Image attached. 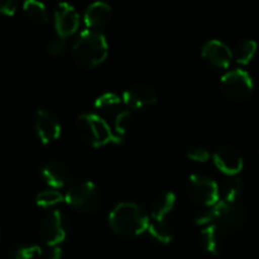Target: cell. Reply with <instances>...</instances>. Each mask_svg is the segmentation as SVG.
I'll return each instance as SVG.
<instances>
[{
    "label": "cell",
    "mask_w": 259,
    "mask_h": 259,
    "mask_svg": "<svg viewBox=\"0 0 259 259\" xmlns=\"http://www.w3.org/2000/svg\"><path fill=\"white\" fill-rule=\"evenodd\" d=\"M109 46L103 33L85 29L78 34L72 45V57L81 68H93L108 57Z\"/></svg>",
    "instance_id": "2"
},
{
    "label": "cell",
    "mask_w": 259,
    "mask_h": 259,
    "mask_svg": "<svg viewBox=\"0 0 259 259\" xmlns=\"http://www.w3.org/2000/svg\"><path fill=\"white\" fill-rule=\"evenodd\" d=\"M40 237L50 247H58L67 234V220L61 210H53L43 218L39 227Z\"/></svg>",
    "instance_id": "8"
},
{
    "label": "cell",
    "mask_w": 259,
    "mask_h": 259,
    "mask_svg": "<svg viewBox=\"0 0 259 259\" xmlns=\"http://www.w3.org/2000/svg\"><path fill=\"white\" fill-rule=\"evenodd\" d=\"M202 57L211 65L220 68L229 67L233 60V52L224 42L219 39H210L202 46Z\"/></svg>",
    "instance_id": "13"
},
{
    "label": "cell",
    "mask_w": 259,
    "mask_h": 259,
    "mask_svg": "<svg viewBox=\"0 0 259 259\" xmlns=\"http://www.w3.org/2000/svg\"><path fill=\"white\" fill-rule=\"evenodd\" d=\"M109 225L120 237L134 238L148 230L149 219L138 204L123 201L109 214Z\"/></svg>",
    "instance_id": "1"
},
{
    "label": "cell",
    "mask_w": 259,
    "mask_h": 259,
    "mask_svg": "<svg viewBox=\"0 0 259 259\" xmlns=\"http://www.w3.org/2000/svg\"><path fill=\"white\" fill-rule=\"evenodd\" d=\"M62 248L61 247H53L50 252L46 254L45 259H62Z\"/></svg>",
    "instance_id": "29"
},
{
    "label": "cell",
    "mask_w": 259,
    "mask_h": 259,
    "mask_svg": "<svg viewBox=\"0 0 259 259\" xmlns=\"http://www.w3.org/2000/svg\"><path fill=\"white\" fill-rule=\"evenodd\" d=\"M222 90L227 98L233 101H243L249 98L253 93V80L247 71L235 68L224 73L220 78Z\"/></svg>",
    "instance_id": "7"
},
{
    "label": "cell",
    "mask_w": 259,
    "mask_h": 259,
    "mask_svg": "<svg viewBox=\"0 0 259 259\" xmlns=\"http://www.w3.org/2000/svg\"><path fill=\"white\" fill-rule=\"evenodd\" d=\"M42 255V248L39 245H23L14 250V259H38Z\"/></svg>",
    "instance_id": "24"
},
{
    "label": "cell",
    "mask_w": 259,
    "mask_h": 259,
    "mask_svg": "<svg viewBox=\"0 0 259 259\" xmlns=\"http://www.w3.org/2000/svg\"><path fill=\"white\" fill-rule=\"evenodd\" d=\"M34 128L43 144L56 141L61 136V124L52 111L39 109L34 116Z\"/></svg>",
    "instance_id": "11"
},
{
    "label": "cell",
    "mask_w": 259,
    "mask_h": 259,
    "mask_svg": "<svg viewBox=\"0 0 259 259\" xmlns=\"http://www.w3.org/2000/svg\"><path fill=\"white\" fill-rule=\"evenodd\" d=\"M195 222L197 225H217L220 229H234L244 222V210L237 202L220 200L217 205L200 212Z\"/></svg>",
    "instance_id": "4"
},
{
    "label": "cell",
    "mask_w": 259,
    "mask_h": 259,
    "mask_svg": "<svg viewBox=\"0 0 259 259\" xmlns=\"http://www.w3.org/2000/svg\"><path fill=\"white\" fill-rule=\"evenodd\" d=\"M121 101H123V99H120L115 94H103L95 100V109H98L101 114H106V115H110L114 113H115V115H118L120 111H123L121 110Z\"/></svg>",
    "instance_id": "18"
},
{
    "label": "cell",
    "mask_w": 259,
    "mask_h": 259,
    "mask_svg": "<svg viewBox=\"0 0 259 259\" xmlns=\"http://www.w3.org/2000/svg\"><path fill=\"white\" fill-rule=\"evenodd\" d=\"M111 17V7L108 3L95 2L89 5L83 14V22L88 29L96 30L104 27Z\"/></svg>",
    "instance_id": "14"
},
{
    "label": "cell",
    "mask_w": 259,
    "mask_h": 259,
    "mask_svg": "<svg viewBox=\"0 0 259 259\" xmlns=\"http://www.w3.org/2000/svg\"><path fill=\"white\" fill-rule=\"evenodd\" d=\"M65 201V196L56 190H46L35 196V204L40 207H50Z\"/></svg>",
    "instance_id": "23"
},
{
    "label": "cell",
    "mask_w": 259,
    "mask_h": 259,
    "mask_svg": "<svg viewBox=\"0 0 259 259\" xmlns=\"http://www.w3.org/2000/svg\"><path fill=\"white\" fill-rule=\"evenodd\" d=\"M65 201L83 214L98 210L100 205V192L93 181L81 180L71 185L65 194Z\"/></svg>",
    "instance_id": "5"
},
{
    "label": "cell",
    "mask_w": 259,
    "mask_h": 259,
    "mask_svg": "<svg viewBox=\"0 0 259 259\" xmlns=\"http://www.w3.org/2000/svg\"><path fill=\"white\" fill-rule=\"evenodd\" d=\"M23 12L27 15L28 19L34 23H46L48 20L47 9L45 4L35 0H28L23 4Z\"/></svg>",
    "instance_id": "21"
},
{
    "label": "cell",
    "mask_w": 259,
    "mask_h": 259,
    "mask_svg": "<svg viewBox=\"0 0 259 259\" xmlns=\"http://www.w3.org/2000/svg\"><path fill=\"white\" fill-rule=\"evenodd\" d=\"M186 154L191 161L200 162V163H204V162H206L207 159L210 158L209 151H207L205 147H200V146L192 147L191 149L187 151Z\"/></svg>",
    "instance_id": "27"
},
{
    "label": "cell",
    "mask_w": 259,
    "mask_h": 259,
    "mask_svg": "<svg viewBox=\"0 0 259 259\" xmlns=\"http://www.w3.org/2000/svg\"><path fill=\"white\" fill-rule=\"evenodd\" d=\"M187 192L196 205L206 209L212 207L220 201L219 186L214 180L202 175H191L187 182Z\"/></svg>",
    "instance_id": "6"
},
{
    "label": "cell",
    "mask_w": 259,
    "mask_h": 259,
    "mask_svg": "<svg viewBox=\"0 0 259 259\" xmlns=\"http://www.w3.org/2000/svg\"><path fill=\"white\" fill-rule=\"evenodd\" d=\"M242 180L237 176H228V179L223 182L222 187L219 189L222 201L225 202H237L238 197L242 194Z\"/></svg>",
    "instance_id": "19"
},
{
    "label": "cell",
    "mask_w": 259,
    "mask_h": 259,
    "mask_svg": "<svg viewBox=\"0 0 259 259\" xmlns=\"http://www.w3.org/2000/svg\"><path fill=\"white\" fill-rule=\"evenodd\" d=\"M42 176L50 186L63 187L70 180V169L65 163L58 161H52L42 167Z\"/></svg>",
    "instance_id": "15"
},
{
    "label": "cell",
    "mask_w": 259,
    "mask_h": 259,
    "mask_svg": "<svg viewBox=\"0 0 259 259\" xmlns=\"http://www.w3.org/2000/svg\"><path fill=\"white\" fill-rule=\"evenodd\" d=\"M200 242L207 253L217 255L222 248V229L217 225H207L200 234Z\"/></svg>",
    "instance_id": "17"
},
{
    "label": "cell",
    "mask_w": 259,
    "mask_h": 259,
    "mask_svg": "<svg viewBox=\"0 0 259 259\" xmlns=\"http://www.w3.org/2000/svg\"><path fill=\"white\" fill-rule=\"evenodd\" d=\"M129 119H131V111L123 110L114 119V133L119 137H123L129 126Z\"/></svg>",
    "instance_id": "25"
},
{
    "label": "cell",
    "mask_w": 259,
    "mask_h": 259,
    "mask_svg": "<svg viewBox=\"0 0 259 259\" xmlns=\"http://www.w3.org/2000/svg\"><path fill=\"white\" fill-rule=\"evenodd\" d=\"M257 52V42L254 39H243L237 43L233 51V58L239 65H247Z\"/></svg>",
    "instance_id": "20"
},
{
    "label": "cell",
    "mask_w": 259,
    "mask_h": 259,
    "mask_svg": "<svg viewBox=\"0 0 259 259\" xmlns=\"http://www.w3.org/2000/svg\"><path fill=\"white\" fill-rule=\"evenodd\" d=\"M0 239H2V229H0Z\"/></svg>",
    "instance_id": "30"
},
{
    "label": "cell",
    "mask_w": 259,
    "mask_h": 259,
    "mask_svg": "<svg viewBox=\"0 0 259 259\" xmlns=\"http://www.w3.org/2000/svg\"><path fill=\"white\" fill-rule=\"evenodd\" d=\"M148 232L154 239L158 240L159 243H163V244H168L174 240V233L169 229L168 225L166 224V222L159 223L152 220V223L149 222Z\"/></svg>",
    "instance_id": "22"
},
{
    "label": "cell",
    "mask_w": 259,
    "mask_h": 259,
    "mask_svg": "<svg viewBox=\"0 0 259 259\" xmlns=\"http://www.w3.org/2000/svg\"><path fill=\"white\" fill-rule=\"evenodd\" d=\"M175 204H176V194L172 191H167L157 197L151 209L152 220L159 223L166 222L167 215L174 210Z\"/></svg>",
    "instance_id": "16"
},
{
    "label": "cell",
    "mask_w": 259,
    "mask_h": 259,
    "mask_svg": "<svg viewBox=\"0 0 259 259\" xmlns=\"http://www.w3.org/2000/svg\"><path fill=\"white\" fill-rule=\"evenodd\" d=\"M66 48H67V42H66V38L57 37L52 38L50 42L47 43V51L50 55L52 56H62L66 52Z\"/></svg>",
    "instance_id": "26"
},
{
    "label": "cell",
    "mask_w": 259,
    "mask_h": 259,
    "mask_svg": "<svg viewBox=\"0 0 259 259\" xmlns=\"http://www.w3.org/2000/svg\"><path fill=\"white\" fill-rule=\"evenodd\" d=\"M76 128L81 139L94 148H99L109 143H121L123 141V137L116 136L108 121L98 114H81L76 123Z\"/></svg>",
    "instance_id": "3"
},
{
    "label": "cell",
    "mask_w": 259,
    "mask_h": 259,
    "mask_svg": "<svg viewBox=\"0 0 259 259\" xmlns=\"http://www.w3.org/2000/svg\"><path fill=\"white\" fill-rule=\"evenodd\" d=\"M157 101V94L147 83H134L123 93V103L131 109H143L153 105Z\"/></svg>",
    "instance_id": "12"
},
{
    "label": "cell",
    "mask_w": 259,
    "mask_h": 259,
    "mask_svg": "<svg viewBox=\"0 0 259 259\" xmlns=\"http://www.w3.org/2000/svg\"><path fill=\"white\" fill-rule=\"evenodd\" d=\"M215 166L227 176H237L243 169V157L240 152L230 144H223L214 152Z\"/></svg>",
    "instance_id": "9"
},
{
    "label": "cell",
    "mask_w": 259,
    "mask_h": 259,
    "mask_svg": "<svg viewBox=\"0 0 259 259\" xmlns=\"http://www.w3.org/2000/svg\"><path fill=\"white\" fill-rule=\"evenodd\" d=\"M17 10V3L13 0H0V14L13 15Z\"/></svg>",
    "instance_id": "28"
},
{
    "label": "cell",
    "mask_w": 259,
    "mask_h": 259,
    "mask_svg": "<svg viewBox=\"0 0 259 259\" xmlns=\"http://www.w3.org/2000/svg\"><path fill=\"white\" fill-rule=\"evenodd\" d=\"M55 25L60 37L72 35L80 27V14L68 3H60L55 10Z\"/></svg>",
    "instance_id": "10"
}]
</instances>
